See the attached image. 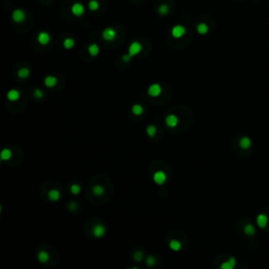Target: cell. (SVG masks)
I'll return each mask as SVG.
<instances>
[{"instance_id": "obj_21", "label": "cell", "mask_w": 269, "mask_h": 269, "mask_svg": "<svg viewBox=\"0 0 269 269\" xmlns=\"http://www.w3.org/2000/svg\"><path fill=\"white\" fill-rule=\"evenodd\" d=\"M88 53L90 56H97L99 54V46L97 44H90L88 46Z\"/></svg>"}, {"instance_id": "obj_35", "label": "cell", "mask_w": 269, "mask_h": 269, "mask_svg": "<svg viewBox=\"0 0 269 269\" xmlns=\"http://www.w3.org/2000/svg\"><path fill=\"white\" fill-rule=\"evenodd\" d=\"M131 56L129 54H127V55H124V56L122 57V60L124 61V62H128L129 60H131Z\"/></svg>"}, {"instance_id": "obj_30", "label": "cell", "mask_w": 269, "mask_h": 269, "mask_svg": "<svg viewBox=\"0 0 269 269\" xmlns=\"http://www.w3.org/2000/svg\"><path fill=\"white\" fill-rule=\"evenodd\" d=\"M168 11H169V9H168V6L166 5V4H162V5H160V8H159V13H160L161 15H166V14L168 13Z\"/></svg>"}, {"instance_id": "obj_18", "label": "cell", "mask_w": 269, "mask_h": 269, "mask_svg": "<svg viewBox=\"0 0 269 269\" xmlns=\"http://www.w3.org/2000/svg\"><path fill=\"white\" fill-rule=\"evenodd\" d=\"M38 260H39V262H41V263H46L49 260V254H47L46 251L42 250V251H40L39 254H38Z\"/></svg>"}, {"instance_id": "obj_13", "label": "cell", "mask_w": 269, "mask_h": 269, "mask_svg": "<svg viewBox=\"0 0 269 269\" xmlns=\"http://www.w3.org/2000/svg\"><path fill=\"white\" fill-rule=\"evenodd\" d=\"M267 222H268L267 216H265V215H259V216H257V225L261 227V228H265L266 225H267Z\"/></svg>"}, {"instance_id": "obj_20", "label": "cell", "mask_w": 269, "mask_h": 269, "mask_svg": "<svg viewBox=\"0 0 269 269\" xmlns=\"http://www.w3.org/2000/svg\"><path fill=\"white\" fill-rule=\"evenodd\" d=\"M29 76V70L26 67H22L18 70V77L20 79H26Z\"/></svg>"}, {"instance_id": "obj_22", "label": "cell", "mask_w": 269, "mask_h": 269, "mask_svg": "<svg viewBox=\"0 0 269 269\" xmlns=\"http://www.w3.org/2000/svg\"><path fill=\"white\" fill-rule=\"evenodd\" d=\"M131 111H133L134 115L140 116L143 114V107L140 105V104H134L133 107H131Z\"/></svg>"}, {"instance_id": "obj_14", "label": "cell", "mask_w": 269, "mask_h": 269, "mask_svg": "<svg viewBox=\"0 0 269 269\" xmlns=\"http://www.w3.org/2000/svg\"><path fill=\"white\" fill-rule=\"evenodd\" d=\"M49 199L51 200V201H58L59 199H60V191L57 190V189H51V190L49 191Z\"/></svg>"}, {"instance_id": "obj_17", "label": "cell", "mask_w": 269, "mask_h": 269, "mask_svg": "<svg viewBox=\"0 0 269 269\" xmlns=\"http://www.w3.org/2000/svg\"><path fill=\"white\" fill-rule=\"evenodd\" d=\"M169 247L172 250H175V251H179L182 247V244L180 241L178 240H172L169 242Z\"/></svg>"}, {"instance_id": "obj_27", "label": "cell", "mask_w": 269, "mask_h": 269, "mask_svg": "<svg viewBox=\"0 0 269 269\" xmlns=\"http://www.w3.org/2000/svg\"><path fill=\"white\" fill-rule=\"evenodd\" d=\"M70 192L73 193V195H79L81 191V187L79 184H73V185H70Z\"/></svg>"}, {"instance_id": "obj_12", "label": "cell", "mask_w": 269, "mask_h": 269, "mask_svg": "<svg viewBox=\"0 0 269 269\" xmlns=\"http://www.w3.org/2000/svg\"><path fill=\"white\" fill-rule=\"evenodd\" d=\"M20 97V93L18 90H11L8 92V99L10 100V101H17L18 99H19Z\"/></svg>"}, {"instance_id": "obj_7", "label": "cell", "mask_w": 269, "mask_h": 269, "mask_svg": "<svg viewBox=\"0 0 269 269\" xmlns=\"http://www.w3.org/2000/svg\"><path fill=\"white\" fill-rule=\"evenodd\" d=\"M72 13L75 16H82L84 14V6L80 2H76L72 6Z\"/></svg>"}, {"instance_id": "obj_3", "label": "cell", "mask_w": 269, "mask_h": 269, "mask_svg": "<svg viewBox=\"0 0 269 269\" xmlns=\"http://www.w3.org/2000/svg\"><path fill=\"white\" fill-rule=\"evenodd\" d=\"M147 93H148V95L152 96V97H158V96L162 93V87L157 83L152 84V85L148 87Z\"/></svg>"}, {"instance_id": "obj_15", "label": "cell", "mask_w": 269, "mask_h": 269, "mask_svg": "<svg viewBox=\"0 0 269 269\" xmlns=\"http://www.w3.org/2000/svg\"><path fill=\"white\" fill-rule=\"evenodd\" d=\"M234 266H236V259H234V257H230L228 261L225 262V263H223L222 265H221V268L222 269H232Z\"/></svg>"}, {"instance_id": "obj_2", "label": "cell", "mask_w": 269, "mask_h": 269, "mask_svg": "<svg viewBox=\"0 0 269 269\" xmlns=\"http://www.w3.org/2000/svg\"><path fill=\"white\" fill-rule=\"evenodd\" d=\"M102 37L106 41H111L116 38V31L111 27H107L102 32Z\"/></svg>"}, {"instance_id": "obj_25", "label": "cell", "mask_w": 269, "mask_h": 269, "mask_svg": "<svg viewBox=\"0 0 269 269\" xmlns=\"http://www.w3.org/2000/svg\"><path fill=\"white\" fill-rule=\"evenodd\" d=\"M93 193L95 196H102L104 193V188L101 185H95L93 187Z\"/></svg>"}, {"instance_id": "obj_29", "label": "cell", "mask_w": 269, "mask_h": 269, "mask_svg": "<svg viewBox=\"0 0 269 269\" xmlns=\"http://www.w3.org/2000/svg\"><path fill=\"white\" fill-rule=\"evenodd\" d=\"M88 8H90V11H96L99 8V3H98V1H96V0H90V1L88 2Z\"/></svg>"}, {"instance_id": "obj_28", "label": "cell", "mask_w": 269, "mask_h": 269, "mask_svg": "<svg viewBox=\"0 0 269 269\" xmlns=\"http://www.w3.org/2000/svg\"><path fill=\"white\" fill-rule=\"evenodd\" d=\"M244 231H245V233L248 234V236H252L256 230H254V227L252 226L251 224H247L245 227H244Z\"/></svg>"}, {"instance_id": "obj_34", "label": "cell", "mask_w": 269, "mask_h": 269, "mask_svg": "<svg viewBox=\"0 0 269 269\" xmlns=\"http://www.w3.org/2000/svg\"><path fill=\"white\" fill-rule=\"evenodd\" d=\"M68 208H70V210H72V211H75V210H77V208H78V205H77V203L76 202H70V204H68Z\"/></svg>"}, {"instance_id": "obj_33", "label": "cell", "mask_w": 269, "mask_h": 269, "mask_svg": "<svg viewBox=\"0 0 269 269\" xmlns=\"http://www.w3.org/2000/svg\"><path fill=\"white\" fill-rule=\"evenodd\" d=\"M155 263H156V259H155L154 257H152V256H149L146 259V264L148 266H152V265H155Z\"/></svg>"}, {"instance_id": "obj_6", "label": "cell", "mask_w": 269, "mask_h": 269, "mask_svg": "<svg viewBox=\"0 0 269 269\" xmlns=\"http://www.w3.org/2000/svg\"><path fill=\"white\" fill-rule=\"evenodd\" d=\"M154 181L156 184H159V185H162V184L164 183V182L166 181V175L165 172H161V170H159V172H156L154 174Z\"/></svg>"}, {"instance_id": "obj_11", "label": "cell", "mask_w": 269, "mask_h": 269, "mask_svg": "<svg viewBox=\"0 0 269 269\" xmlns=\"http://www.w3.org/2000/svg\"><path fill=\"white\" fill-rule=\"evenodd\" d=\"M57 78L54 76H46L44 78V84L46 87H54L57 84Z\"/></svg>"}, {"instance_id": "obj_19", "label": "cell", "mask_w": 269, "mask_h": 269, "mask_svg": "<svg viewBox=\"0 0 269 269\" xmlns=\"http://www.w3.org/2000/svg\"><path fill=\"white\" fill-rule=\"evenodd\" d=\"M250 145H251V141H250V139L247 138V137H244V138H242L240 140V146L244 148V149L249 148Z\"/></svg>"}, {"instance_id": "obj_5", "label": "cell", "mask_w": 269, "mask_h": 269, "mask_svg": "<svg viewBox=\"0 0 269 269\" xmlns=\"http://www.w3.org/2000/svg\"><path fill=\"white\" fill-rule=\"evenodd\" d=\"M165 123L166 125H167L168 127H172V128H174V127H175L178 125V123H179V119H178V117L175 115H168L166 116L165 118Z\"/></svg>"}, {"instance_id": "obj_4", "label": "cell", "mask_w": 269, "mask_h": 269, "mask_svg": "<svg viewBox=\"0 0 269 269\" xmlns=\"http://www.w3.org/2000/svg\"><path fill=\"white\" fill-rule=\"evenodd\" d=\"M186 33V29L183 26H175L172 29V35L175 38H181Z\"/></svg>"}, {"instance_id": "obj_8", "label": "cell", "mask_w": 269, "mask_h": 269, "mask_svg": "<svg viewBox=\"0 0 269 269\" xmlns=\"http://www.w3.org/2000/svg\"><path fill=\"white\" fill-rule=\"evenodd\" d=\"M105 233V227L101 224H97L94 226L93 228V234L96 237V238H101V237L104 236Z\"/></svg>"}, {"instance_id": "obj_31", "label": "cell", "mask_w": 269, "mask_h": 269, "mask_svg": "<svg viewBox=\"0 0 269 269\" xmlns=\"http://www.w3.org/2000/svg\"><path fill=\"white\" fill-rule=\"evenodd\" d=\"M134 259L136 262H140L143 259V254L141 251H136L134 254Z\"/></svg>"}, {"instance_id": "obj_26", "label": "cell", "mask_w": 269, "mask_h": 269, "mask_svg": "<svg viewBox=\"0 0 269 269\" xmlns=\"http://www.w3.org/2000/svg\"><path fill=\"white\" fill-rule=\"evenodd\" d=\"M146 133L149 137H155V134L157 133V127L156 125L152 124V125H148L147 128H146Z\"/></svg>"}, {"instance_id": "obj_9", "label": "cell", "mask_w": 269, "mask_h": 269, "mask_svg": "<svg viewBox=\"0 0 269 269\" xmlns=\"http://www.w3.org/2000/svg\"><path fill=\"white\" fill-rule=\"evenodd\" d=\"M12 18L15 22H22L26 19V14L22 10H15L13 12Z\"/></svg>"}, {"instance_id": "obj_24", "label": "cell", "mask_w": 269, "mask_h": 269, "mask_svg": "<svg viewBox=\"0 0 269 269\" xmlns=\"http://www.w3.org/2000/svg\"><path fill=\"white\" fill-rule=\"evenodd\" d=\"M74 45H75V41H74V39H72V38H66V39L63 41V46L67 49H73Z\"/></svg>"}, {"instance_id": "obj_1", "label": "cell", "mask_w": 269, "mask_h": 269, "mask_svg": "<svg viewBox=\"0 0 269 269\" xmlns=\"http://www.w3.org/2000/svg\"><path fill=\"white\" fill-rule=\"evenodd\" d=\"M141 49H142V45H141V43L138 42V41H134V42H133L131 45H129L128 54L131 55V57H134L140 53Z\"/></svg>"}, {"instance_id": "obj_32", "label": "cell", "mask_w": 269, "mask_h": 269, "mask_svg": "<svg viewBox=\"0 0 269 269\" xmlns=\"http://www.w3.org/2000/svg\"><path fill=\"white\" fill-rule=\"evenodd\" d=\"M34 97L37 98V99H41V98L43 97V92L41 90H39V88H36V90H34Z\"/></svg>"}, {"instance_id": "obj_10", "label": "cell", "mask_w": 269, "mask_h": 269, "mask_svg": "<svg viewBox=\"0 0 269 269\" xmlns=\"http://www.w3.org/2000/svg\"><path fill=\"white\" fill-rule=\"evenodd\" d=\"M37 39L40 44L45 45L49 42V40H51V36H49V34L46 33V32H41V33H39V35H38Z\"/></svg>"}, {"instance_id": "obj_16", "label": "cell", "mask_w": 269, "mask_h": 269, "mask_svg": "<svg viewBox=\"0 0 269 269\" xmlns=\"http://www.w3.org/2000/svg\"><path fill=\"white\" fill-rule=\"evenodd\" d=\"M1 160L3 161H6V160H10L11 158H12V150L10 149V148H4V149H2L1 152Z\"/></svg>"}, {"instance_id": "obj_23", "label": "cell", "mask_w": 269, "mask_h": 269, "mask_svg": "<svg viewBox=\"0 0 269 269\" xmlns=\"http://www.w3.org/2000/svg\"><path fill=\"white\" fill-rule=\"evenodd\" d=\"M197 31L199 34L204 35V34H206L207 32H208V26H207L205 23H200V24H198V26H197Z\"/></svg>"}]
</instances>
